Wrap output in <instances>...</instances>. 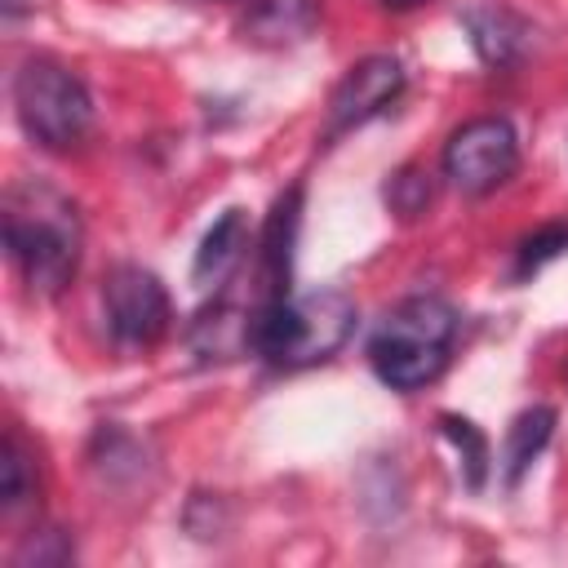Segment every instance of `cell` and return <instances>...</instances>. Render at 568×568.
I'll return each mask as SVG.
<instances>
[{
	"mask_svg": "<svg viewBox=\"0 0 568 568\" xmlns=\"http://www.w3.org/2000/svg\"><path fill=\"white\" fill-rule=\"evenodd\" d=\"M80 213L75 204L36 178H22L4 195V248L36 297H58L80 266Z\"/></svg>",
	"mask_w": 568,
	"mask_h": 568,
	"instance_id": "6da1fadb",
	"label": "cell"
},
{
	"mask_svg": "<svg viewBox=\"0 0 568 568\" xmlns=\"http://www.w3.org/2000/svg\"><path fill=\"white\" fill-rule=\"evenodd\" d=\"M457 337V311L444 297H404L373 333L368 364L390 390H422L448 368V351Z\"/></svg>",
	"mask_w": 568,
	"mask_h": 568,
	"instance_id": "7a4b0ae2",
	"label": "cell"
},
{
	"mask_svg": "<svg viewBox=\"0 0 568 568\" xmlns=\"http://www.w3.org/2000/svg\"><path fill=\"white\" fill-rule=\"evenodd\" d=\"M355 333V302L342 288H315L253 315V351L275 368L333 359Z\"/></svg>",
	"mask_w": 568,
	"mask_h": 568,
	"instance_id": "3957f363",
	"label": "cell"
},
{
	"mask_svg": "<svg viewBox=\"0 0 568 568\" xmlns=\"http://www.w3.org/2000/svg\"><path fill=\"white\" fill-rule=\"evenodd\" d=\"M13 111L44 151H75L93 133V98L75 71L53 58H27L13 75Z\"/></svg>",
	"mask_w": 568,
	"mask_h": 568,
	"instance_id": "277c9868",
	"label": "cell"
},
{
	"mask_svg": "<svg viewBox=\"0 0 568 568\" xmlns=\"http://www.w3.org/2000/svg\"><path fill=\"white\" fill-rule=\"evenodd\" d=\"M102 311L115 346L124 351H151L173 324L169 288L160 284L155 271L138 262H120L102 275Z\"/></svg>",
	"mask_w": 568,
	"mask_h": 568,
	"instance_id": "5b68a950",
	"label": "cell"
},
{
	"mask_svg": "<svg viewBox=\"0 0 568 568\" xmlns=\"http://www.w3.org/2000/svg\"><path fill=\"white\" fill-rule=\"evenodd\" d=\"M519 169V133L506 115H475L444 142V178L462 195H488Z\"/></svg>",
	"mask_w": 568,
	"mask_h": 568,
	"instance_id": "8992f818",
	"label": "cell"
},
{
	"mask_svg": "<svg viewBox=\"0 0 568 568\" xmlns=\"http://www.w3.org/2000/svg\"><path fill=\"white\" fill-rule=\"evenodd\" d=\"M404 62L395 53H368L359 58L333 89L328 98V138L368 124L373 115H382L386 106H395V98L404 93Z\"/></svg>",
	"mask_w": 568,
	"mask_h": 568,
	"instance_id": "52a82bcc",
	"label": "cell"
},
{
	"mask_svg": "<svg viewBox=\"0 0 568 568\" xmlns=\"http://www.w3.org/2000/svg\"><path fill=\"white\" fill-rule=\"evenodd\" d=\"M462 27H466L475 53H479L488 67H497V71L515 67V62L528 53V40H532L528 18H519L510 4H497V0L470 4V9L462 13Z\"/></svg>",
	"mask_w": 568,
	"mask_h": 568,
	"instance_id": "ba28073f",
	"label": "cell"
},
{
	"mask_svg": "<svg viewBox=\"0 0 568 568\" xmlns=\"http://www.w3.org/2000/svg\"><path fill=\"white\" fill-rule=\"evenodd\" d=\"M244 248H248V217H244V209H226L204 231L195 262H191V280L200 288H222L235 275V266L244 262Z\"/></svg>",
	"mask_w": 568,
	"mask_h": 568,
	"instance_id": "9c48e42d",
	"label": "cell"
},
{
	"mask_svg": "<svg viewBox=\"0 0 568 568\" xmlns=\"http://www.w3.org/2000/svg\"><path fill=\"white\" fill-rule=\"evenodd\" d=\"M320 27V0H248L244 40L262 49H284L306 40Z\"/></svg>",
	"mask_w": 568,
	"mask_h": 568,
	"instance_id": "30bf717a",
	"label": "cell"
},
{
	"mask_svg": "<svg viewBox=\"0 0 568 568\" xmlns=\"http://www.w3.org/2000/svg\"><path fill=\"white\" fill-rule=\"evenodd\" d=\"M191 351L200 359H235L253 351V311L226 297H213L191 324Z\"/></svg>",
	"mask_w": 568,
	"mask_h": 568,
	"instance_id": "8fae6325",
	"label": "cell"
},
{
	"mask_svg": "<svg viewBox=\"0 0 568 568\" xmlns=\"http://www.w3.org/2000/svg\"><path fill=\"white\" fill-rule=\"evenodd\" d=\"M550 435H555V408H546V404H532V408H524L510 422L506 448H501V479H506V488H515L528 475V466L541 457Z\"/></svg>",
	"mask_w": 568,
	"mask_h": 568,
	"instance_id": "7c38bea8",
	"label": "cell"
},
{
	"mask_svg": "<svg viewBox=\"0 0 568 568\" xmlns=\"http://www.w3.org/2000/svg\"><path fill=\"white\" fill-rule=\"evenodd\" d=\"M439 430L457 444V453H462V462H466V484H470V488H479V484H484V475H488V439L479 435V426H475V422H466V417L444 413V417H439Z\"/></svg>",
	"mask_w": 568,
	"mask_h": 568,
	"instance_id": "4fadbf2b",
	"label": "cell"
},
{
	"mask_svg": "<svg viewBox=\"0 0 568 568\" xmlns=\"http://www.w3.org/2000/svg\"><path fill=\"white\" fill-rule=\"evenodd\" d=\"M27 497H31V457L18 439V430H9L4 453H0V501H4V510H13Z\"/></svg>",
	"mask_w": 568,
	"mask_h": 568,
	"instance_id": "5bb4252c",
	"label": "cell"
},
{
	"mask_svg": "<svg viewBox=\"0 0 568 568\" xmlns=\"http://www.w3.org/2000/svg\"><path fill=\"white\" fill-rule=\"evenodd\" d=\"M559 253H568V226L564 222H555V226H541V231H532V235H524L519 240V248H515V275L524 280V275H537L546 262H555Z\"/></svg>",
	"mask_w": 568,
	"mask_h": 568,
	"instance_id": "9a60e30c",
	"label": "cell"
},
{
	"mask_svg": "<svg viewBox=\"0 0 568 568\" xmlns=\"http://www.w3.org/2000/svg\"><path fill=\"white\" fill-rule=\"evenodd\" d=\"M386 200H390V209H395L399 217H417V213L430 204V182H426V173H422V169H399V173L390 178V186H386Z\"/></svg>",
	"mask_w": 568,
	"mask_h": 568,
	"instance_id": "2e32d148",
	"label": "cell"
},
{
	"mask_svg": "<svg viewBox=\"0 0 568 568\" xmlns=\"http://www.w3.org/2000/svg\"><path fill=\"white\" fill-rule=\"evenodd\" d=\"M386 9H417V4H426V0H382Z\"/></svg>",
	"mask_w": 568,
	"mask_h": 568,
	"instance_id": "e0dca14e",
	"label": "cell"
},
{
	"mask_svg": "<svg viewBox=\"0 0 568 568\" xmlns=\"http://www.w3.org/2000/svg\"><path fill=\"white\" fill-rule=\"evenodd\" d=\"M564 373H568V368H564Z\"/></svg>",
	"mask_w": 568,
	"mask_h": 568,
	"instance_id": "ac0fdd59",
	"label": "cell"
}]
</instances>
